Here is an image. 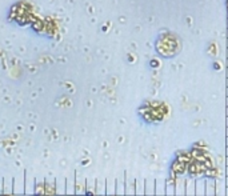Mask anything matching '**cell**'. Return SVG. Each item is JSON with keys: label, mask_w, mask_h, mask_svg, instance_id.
Masks as SVG:
<instances>
[{"label": "cell", "mask_w": 228, "mask_h": 196, "mask_svg": "<svg viewBox=\"0 0 228 196\" xmlns=\"http://www.w3.org/2000/svg\"><path fill=\"white\" fill-rule=\"evenodd\" d=\"M153 192H155V187H153V181L151 180L150 183H148V189H145V194H147V195H152Z\"/></svg>", "instance_id": "6da1fadb"}, {"label": "cell", "mask_w": 228, "mask_h": 196, "mask_svg": "<svg viewBox=\"0 0 228 196\" xmlns=\"http://www.w3.org/2000/svg\"><path fill=\"white\" fill-rule=\"evenodd\" d=\"M159 183H160V186H159L160 188H159V189H156V194H159V195H160V194H164L163 186H161V184H164V180H159Z\"/></svg>", "instance_id": "3957f363"}, {"label": "cell", "mask_w": 228, "mask_h": 196, "mask_svg": "<svg viewBox=\"0 0 228 196\" xmlns=\"http://www.w3.org/2000/svg\"><path fill=\"white\" fill-rule=\"evenodd\" d=\"M227 183H228V180H227Z\"/></svg>", "instance_id": "277c9868"}, {"label": "cell", "mask_w": 228, "mask_h": 196, "mask_svg": "<svg viewBox=\"0 0 228 196\" xmlns=\"http://www.w3.org/2000/svg\"><path fill=\"white\" fill-rule=\"evenodd\" d=\"M194 181H189L188 183V189H187V194L188 195H194L195 192H194Z\"/></svg>", "instance_id": "7a4b0ae2"}]
</instances>
